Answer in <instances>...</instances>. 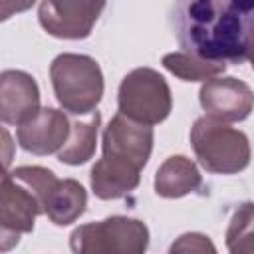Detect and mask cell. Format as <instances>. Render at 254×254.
I'll return each instance as SVG.
<instances>
[{
	"instance_id": "d6986e66",
	"label": "cell",
	"mask_w": 254,
	"mask_h": 254,
	"mask_svg": "<svg viewBox=\"0 0 254 254\" xmlns=\"http://www.w3.org/2000/svg\"><path fill=\"white\" fill-rule=\"evenodd\" d=\"M18 242H20V234L0 224V252H8V250H12Z\"/></svg>"
},
{
	"instance_id": "9a60e30c",
	"label": "cell",
	"mask_w": 254,
	"mask_h": 254,
	"mask_svg": "<svg viewBox=\"0 0 254 254\" xmlns=\"http://www.w3.org/2000/svg\"><path fill=\"white\" fill-rule=\"evenodd\" d=\"M163 65L183 81H208L224 71V64H212L198 60L185 52H173L163 56Z\"/></svg>"
},
{
	"instance_id": "30bf717a",
	"label": "cell",
	"mask_w": 254,
	"mask_h": 254,
	"mask_svg": "<svg viewBox=\"0 0 254 254\" xmlns=\"http://www.w3.org/2000/svg\"><path fill=\"white\" fill-rule=\"evenodd\" d=\"M40 109V89L34 77L20 69L0 73V121L22 125Z\"/></svg>"
},
{
	"instance_id": "8fae6325",
	"label": "cell",
	"mask_w": 254,
	"mask_h": 254,
	"mask_svg": "<svg viewBox=\"0 0 254 254\" xmlns=\"http://www.w3.org/2000/svg\"><path fill=\"white\" fill-rule=\"evenodd\" d=\"M38 214H42V208L32 190L16 181L12 173L4 177L0 181V224L18 234L32 232Z\"/></svg>"
},
{
	"instance_id": "9c48e42d",
	"label": "cell",
	"mask_w": 254,
	"mask_h": 254,
	"mask_svg": "<svg viewBox=\"0 0 254 254\" xmlns=\"http://www.w3.org/2000/svg\"><path fill=\"white\" fill-rule=\"evenodd\" d=\"M18 143L24 151L34 155L58 153L69 137V119L64 111L44 107L18 127Z\"/></svg>"
},
{
	"instance_id": "6da1fadb",
	"label": "cell",
	"mask_w": 254,
	"mask_h": 254,
	"mask_svg": "<svg viewBox=\"0 0 254 254\" xmlns=\"http://www.w3.org/2000/svg\"><path fill=\"white\" fill-rule=\"evenodd\" d=\"M254 6L228 0L181 2L175 6V34L185 54L212 64L250 60Z\"/></svg>"
},
{
	"instance_id": "ffe728a7",
	"label": "cell",
	"mask_w": 254,
	"mask_h": 254,
	"mask_svg": "<svg viewBox=\"0 0 254 254\" xmlns=\"http://www.w3.org/2000/svg\"><path fill=\"white\" fill-rule=\"evenodd\" d=\"M28 8H32V4L30 2H26V4H10V2H0V22L2 20H8L10 16H14V14H18V12H24V10H28Z\"/></svg>"
},
{
	"instance_id": "3957f363",
	"label": "cell",
	"mask_w": 254,
	"mask_h": 254,
	"mask_svg": "<svg viewBox=\"0 0 254 254\" xmlns=\"http://www.w3.org/2000/svg\"><path fill=\"white\" fill-rule=\"evenodd\" d=\"M50 79L58 103L73 113H91L103 95L99 64L85 54H60L50 65Z\"/></svg>"
},
{
	"instance_id": "277c9868",
	"label": "cell",
	"mask_w": 254,
	"mask_h": 254,
	"mask_svg": "<svg viewBox=\"0 0 254 254\" xmlns=\"http://www.w3.org/2000/svg\"><path fill=\"white\" fill-rule=\"evenodd\" d=\"M190 143L198 163L208 173L232 175L248 167L250 147L242 131L208 115L198 117L190 129Z\"/></svg>"
},
{
	"instance_id": "7c38bea8",
	"label": "cell",
	"mask_w": 254,
	"mask_h": 254,
	"mask_svg": "<svg viewBox=\"0 0 254 254\" xmlns=\"http://www.w3.org/2000/svg\"><path fill=\"white\" fill-rule=\"evenodd\" d=\"M40 206L54 224L65 226L85 212L87 194L75 179H56L42 196Z\"/></svg>"
},
{
	"instance_id": "5b68a950",
	"label": "cell",
	"mask_w": 254,
	"mask_h": 254,
	"mask_svg": "<svg viewBox=\"0 0 254 254\" xmlns=\"http://www.w3.org/2000/svg\"><path fill=\"white\" fill-rule=\"evenodd\" d=\"M73 254H145L149 228L129 216H109L77 226L69 236Z\"/></svg>"
},
{
	"instance_id": "e0dca14e",
	"label": "cell",
	"mask_w": 254,
	"mask_h": 254,
	"mask_svg": "<svg viewBox=\"0 0 254 254\" xmlns=\"http://www.w3.org/2000/svg\"><path fill=\"white\" fill-rule=\"evenodd\" d=\"M169 254H216V248L208 236L198 232H187L171 244Z\"/></svg>"
},
{
	"instance_id": "2e32d148",
	"label": "cell",
	"mask_w": 254,
	"mask_h": 254,
	"mask_svg": "<svg viewBox=\"0 0 254 254\" xmlns=\"http://www.w3.org/2000/svg\"><path fill=\"white\" fill-rule=\"evenodd\" d=\"M252 204H242L228 226L226 246L230 254H252Z\"/></svg>"
},
{
	"instance_id": "ac0fdd59",
	"label": "cell",
	"mask_w": 254,
	"mask_h": 254,
	"mask_svg": "<svg viewBox=\"0 0 254 254\" xmlns=\"http://www.w3.org/2000/svg\"><path fill=\"white\" fill-rule=\"evenodd\" d=\"M14 151H16V143H14L12 135L8 133V129L2 127V123H0V181L10 175L8 169L14 161Z\"/></svg>"
},
{
	"instance_id": "8992f818",
	"label": "cell",
	"mask_w": 254,
	"mask_h": 254,
	"mask_svg": "<svg viewBox=\"0 0 254 254\" xmlns=\"http://www.w3.org/2000/svg\"><path fill=\"white\" fill-rule=\"evenodd\" d=\"M117 103L119 115L151 127L171 113V89L161 73L151 67H139L123 77Z\"/></svg>"
},
{
	"instance_id": "7a4b0ae2",
	"label": "cell",
	"mask_w": 254,
	"mask_h": 254,
	"mask_svg": "<svg viewBox=\"0 0 254 254\" xmlns=\"http://www.w3.org/2000/svg\"><path fill=\"white\" fill-rule=\"evenodd\" d=\"M153 149V129L115 115L103 131V157L91 169V189L95 196L121 198L137 189L141 169Z\"/></svg>"
},
{
	"instance_id": "4fadbf2b",
	"label": "cell",
	"mask_w": 254,
	"mask_h": 254,
	"mask_svg": "<svg viewBox=\"0 0 254 254\" xmlns=\"http://www.w3.org/2000/svg\"><path fill=\"white\" fill-rule=\"evenodd\" d=\"M202 185L196 165L183 157H169L155 175V192L165 198H181Z\"/></svg>"
},
{
	"instance_id": "5bb4252c",
	"label": "cell",
	"mask_w": 254,
	"mask_h": 254,
	"mask_svg": "<svg viewBox=\"0 0 254 254\" xmlns=\"http://www.w3.org/2000/svg\"><path fill=\"white\" fill-rule=\"evenodd\" d=\"M101 123L99 111L91 113L85 121H69V137L58 151V159L65 165H81L91 159L97 141V127Z\"/></svg>"
},
{
	"instance_id": "ba28073f",
	"label": "cell",
	"mask_w": 254,
	"mask_h": 254,
	"mask_svg": "<svg viewBox=\"0 0 254 254\" xmlns=\"http://www.w3.org/2000/svg\"><path fill=\"white\" fill-rule=\"evenodd\" d=\"M200 105L218 121H242L252 111V89L236 77H212L200 87Z\"/></svg>"
},
{
	"instance_id": "52a82bcc",
	"label": "cell",
	"mask_w": 254,
	"mask_h": 254,
	"mask_svg": "<svg viewBox=\"0 0 254 254\" xmlns=\"http://www.w3.org/2000/svg\"><path fill=\"white\" fill-rule=\"evenodd\" d=\"M103 8V2H42L38 18L48 34L65 40H79L91 34Z\"/></svg>"
}]
</instances>
